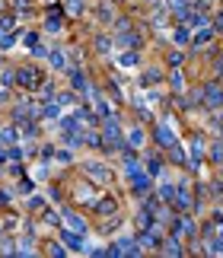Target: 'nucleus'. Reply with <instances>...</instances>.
Masks as SVG:
<instances>
[{"label": "nucleus", "mask_w": 223, "mask_h": 258, "mask_svg": "<svg viewBox=\"0 0 223 258\" xmlns=\"http://www.w3.org/2000/svg\"><path fill=\"white\" fill-rule=\"evenodd\" d=\"M83 172L93 175V182H109V179H112V169L105 166V162H96V160L83 162Z\"/></svg>", "instance_id": "1"}, {"label": "nucleus", "mask_w": 223, "mask_h": 258, "mask_svg": "<svg viewBox=\"0 0 223 258\" xmlns=\"http://www.w3.org/2000/svg\"><path fill=\"white\" fill-rule=\"evenodd\" d=\"M16 83H19V86H26V90H35V86L42 83V73L32 70V67H23V70L16 73Z\"/></svg>", "instance_id": "2"}, {"label": "nucleus", "mask_w": 223, "mask_h": 258, "mask_svg": "<svg viewBox=\"0 0 223 258\" xmlns=\"http://www.w3.org/2000/svg\"><path fill=\"white\" fill-rule=\"evenodd\" d=\"M61 242H64V246H70V249H77V252H86V242L80 239L77 229H64V226H61Z\"/></svg>", "instance_id": "3"}, {"label": "nucleus", "mask_w": 223, "mask_h": 258, "mask_svg": "<svg viewBox=\"0 0 223 258\" xmlns=\"http://www.w3.org/2000/svg\"><path fill=\"white\" fill-rule=\"evenodd\" d=\"M153 140H157V144H159V147H166V150H172V147H175V144H179V140H175V134H172V131H169V128H163V125H159V128H157V131H153Z\"/></svg>", "instance_id": "4"}, {"label": "nucleus", "mask_w": 223, "mask_h": 258, "mask_svg": "<svg viewBox=\"0 0 223 258\" xmlns=\"http://www.w3.org/2000/svg\"><path fill=\"white\" fill-rule=\"evenodd\" d=\"M204 102L211 105V108H220V105H223V86H220V83H211V86L204 90Z\"/></svg>", "instance_id": "5"}, {"label": "nucleus", "mask_w": 223, "mask_h": 258, "mask_svg": "<svg viewBox=\"0 0 223 258\" xmlns=\"http://www.w3.org/2000/svg\"><path fill=\"white\" fill-rule=\"evenodd\" d=\"M102 131H105V137H109V140H115V144L121 147V125H118V118L105 115V125H102Z\"/></svg>", "instance_id": "6"}, {"label": "nucleus", "mask_w": 223, "mask_h": 258, "mask_svg": "<svg viewBox=\"0 0 223 258\" xmlns=\"http://www.w3.org/2000/svg\"><path fill=\"white\" fill-rule=\"evenodd\" d=\"M61 220H64L70 229H77V233H86V223H83V217H77L73 210H61Z\"/></svg>", "instance_id": "7"}, {"label": "nucleus", "mask_w": 223, "mask_h": 258, "mask_svg": "<svg viewBox=\"0 0 223 258\" xmlns=\"http://www.w3.org/2000/svg\"><path fill=\"white\" fill-rule=\"evenodd\" d=\"M194 233H198V226H194L191 217H182V220H175V236H188V239H191Z\"/></svg>", "instance_id": "8"}, {"label": "nucleus", "mask_w": 223, "mask_h": 258, "mask_svg": "<svg viewBox=\"0 0 223 258\" xmlns=\"http://www.w3.org/2000/svg\"><path fill=\"white\" fill-rule=\"evenodd\" d=\"M70 80H73V90H80V93H86V86H90V80L83 77L80 70H70Z\"/></svg>", "instance_id": "9"}, {"label": "nucleus", "mask_w": 223, "mask_h": 258, "mask_svg": "<svg viewBox=\"0 0 223 258\" xmlns=\"http://www.w3.org/2000/svg\"><path fill=\"white\" fill-rule=\"evenodd\" d=\"M159 249H163V252L166 255H182V246H179V242H175V239H166V242H159Z\"/></svg>", "instance_id": "10"}, {"label": "nucleus", "mask_w": 223, "mask_h": 258, "mask_svg": "<svg viewBox=\"0 0 223 258\" xmlns=\"http://www.w3.org/2000/svg\"><path fill=\"white\" fill-rule=\"evenodd\" d=\"M96 210H99V214H109V210H118V201H115V198H102V201H96Z\"/></svg>", "instance_id": "11"}, {"label": "nucleus", "mask_w": 223, "mask_h": 258, "mask_svg": "<svg viewBox=\"0 0 223 258\" xmlns=\"http://www.w3.org/2000/svg\"><path fill=\"white\" fill-rule=\"evenodd\" d=\"M51 67H55V70H64L67 67V54L64 51H51Z\"/></svg>", "instance_id": "12"}, {"label": "nucleus", "mask_w": 223, "mask_h": 258, "mask_svg": "<svg viewBox=\"0 0 223 258\" xmlns=\"http://www.w3.org/2000/svg\"><path fill=\"white\" fill-rule=\"evenodd\" d=\"M175 192H179L175 185H159V201H166V204H169V201H175Z\"/></svg>", "instance_id": "13"}, {"label": "nucleus", "mask_w": 223, "mask_h": 258, "mask_svg": "<svg viewBox=\"0 0 223 258\" xmlns=\"http://www.w3.org/2000/svg\"><path fill=\"white\" fill-rule=\"evenodd\" d=\"M64 6H67V13H73V16L83 13V0H64Z\"/></svg>", "instance_id": "14"}, {"label": "nucleus", "mask_w": 223, "mask_h": 258, "mask_svg": "<svg viewBox=\"0 0 223 258\" xmlns=\"http://www.w3.org/2000/svg\"><path fill=\"white\" fill-rule=\"evenodd\" d=\"M207 42H211V29H207V26H201V32L194 35V45H207Z\"/></svg>", "instance_id": "15"}, {"label": "nucleus", "mask_w": 223, "mask_h": 258, "mask_svg": "<svg viewBox=\"0 0 223 258\" xmlns=\"http://www.w3.org/2000/svg\"><path fill=\"white\" fill-rule=\"evenodd\" d=\"M127 140H131L134 147H140V144H144V131H140V128H131V134H127Z\"/></svg>", "instance_id": "16"}, {"label": "nucleus", "mask_w": 223, "mask_h": 258, "mask_svg": "<svg viewBox=\"0 0 223 258\" xmlns=\"http://www.w3.org/2000/svg\"><path fill=\"white\" fill-rule=\"evenodd\" d=\"M157 80H159V70H147L144 77H140V83H144V86H153Z\"/></svg>", "instance_id": "17"}, {"label": "nucleus", "mask_w": 223, "mask_h": 258, "mask_svg": "<svg viewBox=\"0 0 223 258\" xmlns=\"http://www.w3.org/2000/svg\"><path fill=\"white\" fill-rule=\"evenodd\" d=\"M29 210H45V198H38V194H32L29 198V204H26Z\"/></svg>", "instance_id": "18"}, {"label": "nucleus", "mask_w": 223, "mask_h": 258, "mask_svg": "<svg viewBox=\"0 0 223 258\" xmlns=\"http://www.w3.org/2000/svg\"><path fill=\"white\" fill-rule=\"evenodd\" d=\"M118 64H121V67H134V64H137V54H121Z\"/></svg>", "instance_id": "19"}, {"label": "nucleus", "mask_w": 223, "mask_h": 258, "mask_svg": "<svg viewBox=\"0 0 223 258\" xmlns=\"http://www.w3.org/2000/svg\"><path fill=\"white\" fill-rule=\"evenodd\" d=\"M55 102H58L61 108H67V105H73V96H70V93H61V96L55 99Z\"/></svg>", "instance_id": "20"}, {"label": "nucleus", "mask_w": 223, "mask_h": 258, "mask_svg": "<svg viewBox=\"0 0 223 258\" xmlns=\"http://www.w3.org/2000/svg\"><path fill=\"white\" fill-rule=\"evenodd\" d=\"M182 77H185L182 70H175V73H172V90H182V86H185V80H182Z\"/></svg>", "instance_id": "21"}, {"label": "nucleus", "mask_w": 223, "mask_h": 258, "mask_svg": "<svg viewBox=\"0 0 223 258\" xmlns=\"http://www.w3.org/2000/svg\"><path fill=\"white\" fill-rule=\"evenodd\" d=\"M0 140H3V144H13V140H16V131H13V128H6V131L0 134Z\"/></svg>", "instance_id": "22"}, {"label": "nucleus", "mask_w": 223, "mask_h": 258, "mask_svg": "<svg viewBox=\"0 0 223 258\" xmlns=\"http://www.w3.org/2000/svg\"><path fill=\"white\" fill-rule=\"evenodd\" d=\"M109 48H112V42H109V38H96V51H102V54H105Z\"/></svg>", "instance_id": "23"}, {"label": "nucleus", "mask_w": 223, "mask_h": 258, "mask_svg": "<svg viewBox=\"0 0 223 258\" xmlns=\"http://www.w3.org/2000/svg\"><path fill=\"white\" fill-rule=\"evenodd\" d=\"M147 166H150V175H159V160H157V156H150Z\"/></svg>", "instance_id": "24"}, {"label": "nucleus", "mask_w": 223, "mask_h": 258, "mask_svg": "<svg viewBox=\"0 0 223 258\" xmlns=\"http://www.w3.org/2000/svg\"><path fill=\"white\" fill-rule=\"evenodd\" d=\"M13 26H16V19H13V16H6V19H0V29H3V32H10V29H13Z\"/></svg>", "instance_id": "25"}, {"label": "nucleus", "mask_w": 223, "mask_h": 258, "mask_svg": "<svg viewBox=\"0 0 223 258\" xmlns=\"http://www.w3.org/2000/svg\"><path fill=\"white\" fill-rule=\"evenodd\" d=\"M48 255H64V246H58V242H51V246H48Z\"/></svg>", "instance_id": "26"}, {"label": "nucleus", "mask_w": 223, "mask_h": 258, "mask_svg": "<svg viewBox=\"0 0 223 258\" xmlns=\"http://www.w3.org/2000/svg\"><path fill=\"white\" fill-rule=\"evenodd\" d=\"M175 42L185 45V42H188V32H185V29H179V32H175Z\"/></svg>", "instance_id": "27"}, {"label": "nucleus", "mask_w": 223, "mask_h": 258, "mask_svg": "<svg viewBox=\"0 0 223 258\" xmlns=\"http://www.w3.org/2000/svg\"><path fill=\"white\" fill-rule=\"evenodd\" d=\"M58 162H70V150H58Z\"/></svg>", "instance_id": "28"}, {"label": "nucleus", "mask_w": 223, "mask_h": 258, "mask_svg": "<svg viewBox=\"0 0 223 258\" xmlns=\"http://www.w3.org/2000/svg\"><path fill=\"white\" fill-rule=\"evenodd\" d=\"M217 29L223 32V13H220V16H217Z\"/></svg>", "instance_id": "29"}]
</instances>
